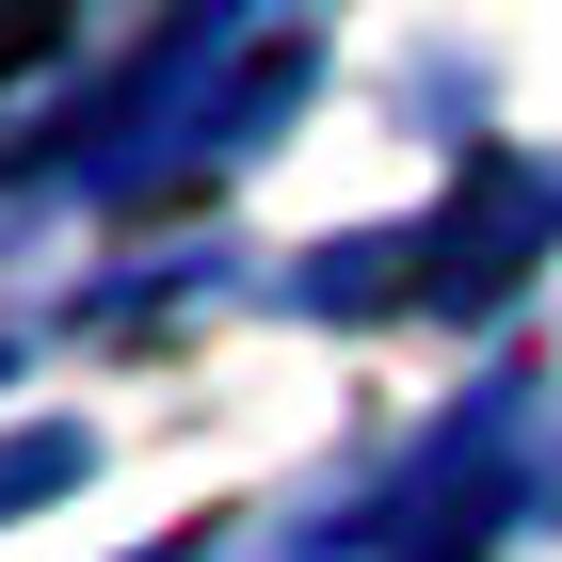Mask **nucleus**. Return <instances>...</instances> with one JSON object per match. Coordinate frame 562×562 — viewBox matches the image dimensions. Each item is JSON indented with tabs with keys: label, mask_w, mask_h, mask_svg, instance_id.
I'll use <instances>...</instances> for the list:
<instances>
[{
	"label": "nucleus",
	"mask_w": 562,
	"mask_h": 562,
	"mask_svg": "<svg viewBox=\"0 0 562 562\" xmlns=\"http://www.w3.org/2000/svg\"><path fill=\"white\" fill-rule=\"evenodd\" d=\"M48 33H65V0H0V65H33Z\"/></svg>",
	"instance_id": "nucleus-1"
}]
</instances>
